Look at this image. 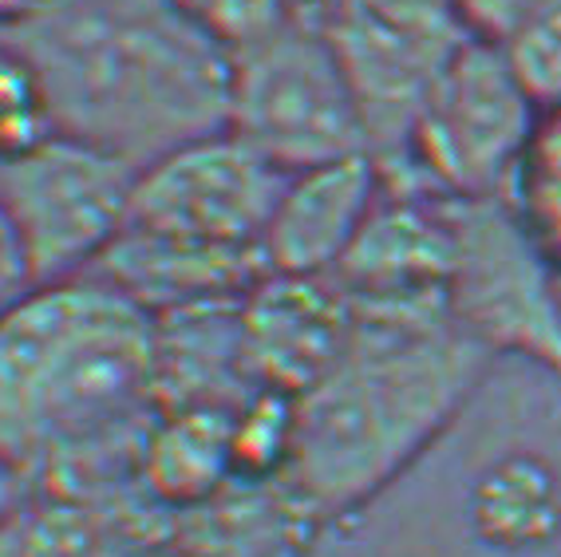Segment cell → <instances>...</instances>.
Returning a JSON list of instances; mask_svg holds the SVG:
<instances>
[{
  "mask_svg": "<svg viewBox=\"0 0 561 557\" xmlns=\"http://www.w3.org/2000/svg\"><path fill=\"white\" fill-rule=\"evenodd\" d=\"M159 408L154 317L107 281L28 285L0 312V467L83 482L130 458Z\"/></svg>",
  "mask_w": 561,
  "mask_h": 557,
  "instance_id": "6da1fadb",
  "label": "cell"
},
{
  "mask_svg": "<svg viewBox=\"0 0 561 557\" xmlns=\"http://www.w3.org/2000/svg\"><path fill=\"white\" fill-rule=\"evenodd\" d=\"M352 300V297H348ZM344 356L293 399L280 478L312 518L344 522L408 475L486 372L447 305H356Z\"/></svg>",
  "mask_w": 561,
  "mask_h": 557,
  "instance_id": "7a4b0ae2",
  "label": "cell"
},
{
  "mask_svg": "<svg viewBox=\"0 0 561 557\" xmlns=\"http://www.w3.org/2000/svg\"><path fill=\"white\" fill-rule=\"evenodd\" d=\"M12 44L51 127L135 170L230 123V52L179 0H44Z\"/></svg>",
  "mask_w": 561,
  "mask_h": 557,
  "instance_id": "3957f363",
  "label": "cell"
},
{
  "mask_svg": "<svg viewBox=\"0 0 561 557\" xmlns=\"http://www.w3.org/2000/svg\"><path fill=\"white\" fill-rule=\"evenodd\" d=\"M285 174L371 155L368 123L332 32L289 16L230 56V123Z\"/></svg>",
  "mask_w": 561,
  "mask_h": 557,
  "instance_id": "277c9868",
  "label": "cell"
},
{
  "mask_svg": "<svg viewBox=\"0 0 561 557\" xmlns=\"http://www.w3.org/2000/svg\"><path fill=\"white\" fill-rule=\"evenodd\" d=\"M541 120L502 44L467 36L423 100L403 155L451 202H502Z\"/></svg>",
  "mask_w": 561,
  "mask_h": 557,
  "instance_id": "5b68a950",
  "label": "cell"
},
{
  "mask_svg": "<svg viewBox=\"0 0 561 557\" xmlns=\"http://www.w3.org/2000/svg\"><path fill=\"white\" fill-rule=\"evenodd\" d=\"M139 170L71 135L0 162V218L28 285L83 277L119 238Z\"/></svg>",
  "mask_w": 561,
  "mask_h": 557,
  "instance_id": "8992f818",
  "label": "cell"
},
{
  "mask_svg": "<svg viewBox=\"0 0 561 557\" xmlns=\"http://www.w3.org/2000/svg\"><path fill=\"white\" fill-rule=\"evenodd\" d=\"M447 312L486 356H518L561 384V285L506 202H455Z\"/></svg>",
  "mask_w": 561,
  "mask_h": 557,
  "instance_id": "52a82bcc",
  "label": "cell"
},
{
  "mask_svg": "<svg viewBox=\"0 0 561 557\" xmlns=\"http://www.w3.org/2000/svg\"><path fill=\"white\" fill-rule=\"evenodd\" d=\"M285 179V170L261 159L230 127L214 130L135 174L127 229L214 253L261 258Z\"/></svg>",
  "mask_w": 561,
  "mask_h": 557,
  "instance_id": "ba28073f",
  "label": "cell"
},
{
  "mask_svg": "<svg viewBox=\"0 0 561 557\" xmlns=\"http://www.w3.org/2000/svg\"><path fill=\"white\" fill-rule=\"evenodd\" d=\"M352 325L356 309L332 277L265 273L241 297V352L253 388L305 396L344 356Z\"/></svg>",
  "mask_w": 561,
  "mask_h": 557,
  "instance_id": "9c48e42d",
  "label": "cell"
},
{
  "mask_svg": "<svg viewBox=\"0 0 561 557\" xmlns=\"http://www.w3.org/2000/svg\"><path fill=\"white\" fill-rule=\"evenodd\" d=\"M383 198V167L376 155L297 170L280 186L261 258L280 277H332L360 241Z\"/></svg>",
  "mask_w": 561,
  "mask_h": 557,
  "instance_id": "30bf717a",
  "label": "cell"
},
{
  "mask_svg": "<svg viewBox=\"0 0 561 557\" xmlns=\"http://www.w3.org/2000/svg\"><path fill=\"white\" fill-rule=\"evenodd\" d=\"M233 416L238 411L221 408L162 411L139 458L147 487L174 507H194L218 495L238 475Z\"/></svg>",
  "mask_w": 561,
  "mask_h": 557,
  "instance_id": "8fae6325",
  "label": "cell"
},
{
  "mask_svg": "<svg viewBox=\"0 0 561 557\" xmlns=\"http://www.w3.org/2000/svg\"><path fill=\"white\" fill-rule=\"evenodd\" d=\"M502 202L541 261L561 277V107L541 111Z\"/></svg>",
  "mask_w": 561,
  "mask_h": 557,
  "instance_id": "7c38bea8",
  "label": "cell"
},
{
  "mask_svg": "<svg viewBox=\"0 0 561 557\" xmlns=\"http://www.w3.org/2000/svg\"><path fill=\"white\" fill-rule=\"evenodd\" d=\"M502 52L541 111L561 107V0H538L502 41Z\"/></svg>",
  "mask_w": 561,
  "mask_h": 557,
  "instance_id": "4fadbf2b",
  "label": "cell"
},
{
  "mask_svg": "<svg viewBox=\"0 0 561 557\" xmlns=\"http://www.w3.org/2000/svg\"><path fill=\"white\" fill-rule=\"evenodd\" d=\"M56 135L44 88L12 41H0V162L16 159Z\"/></svg>",
  "mask_w": 561,
  "mask_h": 557,
  "instance_id": "5bb4252c",
  "label": "cell"
},
{
  "mask_svg": "<svg viewBox=\"0 0 561 557\" xmlns=\"http://www.w3.org/2000/svg\"><path fill=\"white\" fill-rule=\"evenodd\" d=\"M179 9L230 56L257 44L293 16L289 0H179Z\"/></svg>",
  "mask_w": 561,
  "mask_h": 557,
  "instance_id": "9a60e30c",
  "label": "cell"
},
{
  "mask_svg": "<svg viewBox=\"0 0 561 557\" xmlns=\"http://www.w3.org/2000/svg\"><path fill=\"white\" fill-rule=\"evenodd\" d=\"M534 4L538 0H451V12L467 36L502 44Z\"/></svg>",
  "mask_w": 561,
  "mask_h": 557,
  "instance_id": "2e32d148",
  "label": "cell"
},
{
  "mask_svg": "<svg viewBox=\"0 0 561 557\" xmlns=\"http://www.w3.org/2000/svg\"><path fill=\"white\" fill-rule=\"evenodd\" d=\"M28 289V277H24V265L16 258V246L9 238V226L0 218V312L9 309L12 300Z\"/></svg>",
  "mask_w": 561,
  "mask_h": 557,
  "instance_id": "e0dca14e",
  "label": "cell"
},
{
  "mask_svg": "<svg viewBox=\"0 0 561 557\" xmlns=\"http://www.w3.org/2000/svg\"><path fill=\"white\" fill-rule=\"evenodd\" d=\"M44 0H0V21H12L21 24L24 16H32V12L41 9Z\"/></svg>",
  "mask_w": 561,
  "mask_h": 557,
  "instance_id": "ac0fdd59",
  "label": "cell"
},
{
  "mask_svg": "<svg viewBox=\"0 0 561 557\" xmlns=\"http://www.w3.org/2000/svg\"><path fill=\"white\" fill-rule=\"evenodd\" d=\"M558 285H561V277H558Z\"/></svg>",
  "mask_w": 561,
  "mask_h": 557,
  "instance_id": "d6986e66",
  "label": "cell"
}]
</instances>
